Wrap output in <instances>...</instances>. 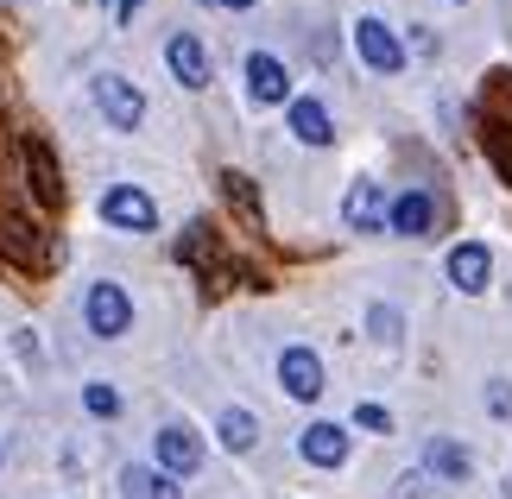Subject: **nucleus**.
<instances>
[{
    "label": "nucleus",
    "mask_w": 512,
    "mask_h": 499,
    "mask_svg": "<svg viewBox=\"0 0 512 499\" xmlns=\"http://www.w3.org/2000/svg\"><path fill=\"white\" fill-rule=\"evenodd\" d=\"M89 95H95V108H102V121H108V127H121V133H133V127L146 121V95L133 89L127 76H114V70H102V76H95V83H89Z\"/></svg>",
    "instance_id": "f257e3e1"
},
{
    "label": "nucleus",
    "mask_w": 512,
    "mask_h": 499,
    "mask_svg": "<svg viewBox=\"0 0 512 499\" xmlns=\"http://www.w3.org/2000/svg\"><path fill=\"white\" fill-rule=\"evenodd\" d=\"M83 316H89V329L102 335V342H114V335L133 329V297L114 285V278H95L89 297H83Z\"/></svg>",
    "instance_id": "f03ea898"
},
{
    "label": "nucleus",
    "mask_w": 512,
    "mask_h": 499,
    "mask_svg": "<svg viewBox=\"0 0 512 499\" xmlns=\"http://www.w3.org/2000/svg\"><path fill=\"white\" fill-rule=\"evenodd\" d=\"M354 51H361V64L373 76H399L405 70V45H399V32L386 26V19H354Z\"/></svg>",
    "instance_id": "7ed1b4c3"
},
{
    "label": "nucleus",
    "mask_w": 512,
    "mask_h": 499,
    "mask_svg": "<svg viewBox=\"0 0 512 499\" xmlns=\"http://www.w3.org/2000/svg\"><path fill=\"white\" fill-rule=\"evenodd\" d=\"M102 222L121 228V234H152V228H159V203H152L140 184H114L102 196Z\"/></svg>",
    "instance_id": "20e7f679"
},
{
    "label": "nucleus",
    "mask_w": 512,
    "mask_h": 499,
    "mask_svg": "<svg viewBox=\"0 0 512 499\" xmlns=\"http://www.w3.org/2000/svg\"><path fill=\"white\" fill-rule=\"evenodd\" d=\"M152 455H159V468L171 474V481H184V474L203 468V436H196L190 424H165L159 436H152Z\"/></svg>",
    "instance_id": "39448f33"
},
{
    "label": "nucleus",
    "mask_w": 512,
    "mask_h": 499,
    "mask_svg": "<svg viewBox=\"0 0 512 499\" xmlns=\"http://www.w3.org/2000/svg\"><path fill=\"white\" fill-rule=\"evenodd\" d=\"M279 386H285V398H298V405L323 398V361L310 348H285L279 354Z\"/></svg>",
    "instance_id": "423d86ee"
},
{
    "label": "nucleus",
    "mask_w": 512,
    "mask_h": 499,
    "mask_svg": "<svg viewBox=\"0 0 512 499\" xmlns=\"http://www.w3.org/2000/svg\"><path fill=\"white\" fill-rule=\"evenodd\" d=\"M342 222H348L354 234H380V228H386V196H380V184H373V177H354V184H348Z\"/></svg>",
    "instance_id": "0eeeda50"
},
{
    "label": "nucleus",
    "mask_w": 512,
    "mask_h": 499,
    "mask_svg": "<svg viewBox=\"0 0 512 499\" xmlns=\"http://www.w3.org/2000/svg\"><path fill=\"white\" fill-rule=\"evenodd\" d=\"M487 278H494V253H487L481 241L449 247V285H456L462 297H481V291H487Z\"/></svg>",
    "instance_id": "6e6552de"
},
{
    "label": "nucleus",
    "mask_w": 512,
    "mask_h": 499,
    "mask_svg": "<svg viewBox=\"0 0 512 499\" xmlns=\"http://www.w3.org/2000/svg\"><path fill=\"white\" fill-rule=\"evenodd\" d=\"M386 228H392V234H405V241L430 234V228H437V196H430V190H405V196H392Z\"/></svg>",
    "instance_id": "1a4fd4ad"
},
{
    "label": "nucleus",
    "mask_w": 512,
    "mask_h": 499,
    "mask_svg": "<svg viewBox=\"0 0 512 499\" xmlns=\"http://www.w3.org/2000/svg\"><path fill=\"white\" fill-rule=\"evenodd\" d=\"M165 64H171V76L184 89H203L209 83V51H203V38H196V32H171L165 38Z\"/></svg>",
    "instance_id": "9d476101"
},
{
    "label": "nucleus",
    "mask_w": 512,
    "mask_h": 499,
    "mask_svg": "<svg viewBox=\"0 0 512 499\" xmlns=\"http://www.w3.org/2000/svg\"><path fill=\"white\" fill-rule=\"evenodd\" d=\"M298 455H304L310 468H342L348 462V430L329 424V417H317V424L298 436Z\"/></svg>",
    "instance_id": "9b49d317"
},
{
    "label": "nucleus",
    "mask_w": 512,
    "mask_h": 499,
    "mask_svg": "<svg viewBox=\"0 0 512 499\" xmlns=\"http://www.w3.org/2000/svg\"><path fill=\"white\" fill-rule=\"evenodd\" d=\"M19 158H26V177H32L38 203H45V209L64 203V177H57V158H51L45 139H19Z\"/></svg>",
    "instance_id": "f8f14e48"
},
{
    "label": "nucleus",
    "mask_w": 512,
    "mask_h": 499,
    "mask_svg": "<svg viewBox=\"0 0 512 499\" xmlns=\"http://www.w3.org/2000/svg\"><path fill=\"white\" fill-rule=\"evenodd\" d=\"M247 95H253L260 108H279L285 95H291V76H285V64H279L272 51H253V57H247Z\"/></svg>",
    "instance_id": "ddd939ff"
},
{
    "label": "nucleus",
    "mask_w": 512,
    "mask_h": 499,
    "mask_svg": "<svg viewBox=\"0 0 512 499\" xmlns=\"http://www.w3.org/2000/svg\"><path fill=\"white\" fill-rule=\"evenodd\" d=\"M424 474H430V481H449V487H456V481H468V474H475V455H468L456 436H430V443H424Z\"/></svg>",
    "instance_id": "4468645a"
},
{
    "label": "nucleus",
    "mask_w": 512,
    "mask_h": 499,
    "mask_svg": "<svg viewBox=\"0 0 512 499\" xmlns=\"http://www.w3.org/2000/svg\"><path fill=\"white\" fill-rule=\"evenodd\" d=\"M0 247H7L26 272H32V266H51V259H57L51 241H45V234H38L32 222H0Z\"/></svg>",
    "instance_id": "2eb2a0df"
},
{
    "label": "nucleus",
    "mask_w": 512,
    "mask_h": 499,
    "mask_svg": "<svg viewBox=\"0 0 512 499\" xmlns=\"http://www.w3.org/2000/svg\"><path fill=\"white\" fill-rule=\"evenodd\" d=\"M291 133H298L304 146H329V139H336V121H329V108L317 95H298V102H291Z\"/></svg>",
    "instance_id": "dca6fc26"
},
{
    "label": "nucleus",
    "mask_w": 512,
    "mask_h": 499,
    "mask_svg": "<svg viewBox=\"0 0 512 499\" xmlns=\"http://www.w3.org/2000/svg\"><path fill=\"white\" fill-rule=\"evenodd\" d=\"M215 430H222V449H234V455H247L253 443H260V417L241 411V405H228L222 417H215Z\"/></svg>",
    "instance_id": "f3484780"
},
{
    "label": "nucleus",
    "mask_w": 512,
    "mask_h": 499,
    "mask_svg": "<svg viewBox=\"0 0 512 499\" xmlns=\"http://www.w3.org/2000/svg\"><path fill=\"white\" fill-rule=\"evenodd\" d=\"M121 493L127 499H177V481L165 468H127L121 474Z\"/></svg>",
    "instance_id": "a211bd4d"
},
{
    "label": "nucleus",
    "mask_w": 512,
    "mask_h": 499,
    "mask_svg": "<svg viewBox=\"0 0 512 499\" xmlns=\"http://www.w3.org/2000/svg\"><path fill=\"white\" fill-rule=\"evenodd\" d=\"M222 196H228V203H234V209L247 215L253 228H260V196H253V184H247L241 171H222Z\"/></svg>",
    "instance_id": "6ab92c4d"
},
{
    "label": "nucleus",
    "mask_w": 512,
    "mask_h": 499,
    "mask_svg": "<svg viewBox=\"0 0 512 499\" xmlns=\"http://www.w3.org/2000/svg\"><path fill=\"white\" fill-rule=\"evenodd\" d=\"M209 253H215V234H209V222H190V234L177 241V259H184V266H209Z\"/></svg>",
    "instance_id": "aec40b11"
},
{
    "label": "nucleus",
    "mask_w": 512,
    "mask_h": 499,
    "mask_svg": "<svg viewBox=\"0 0 512 499\" xmlns=\"http://www.w3.org/2000/svg\"><path fill=\"white\" fill-rule=\"evenodd\" d=\"M481 146H487V158H494V171L512 184V127H506V121H500V127H487V133H481Z\"/></svg>",
    "instance_id": "412c9836"
},
{
    "label": "nucleus",
    "mask_w": 512,
    "mask_h": 499,
    "mask_svg": "<svg viewBox=\"0 0 512 499\" xmlns=\"http://www.w3.org/2000/svg\"><path fill=\"white\" fill-rule=\"evenodd\" d=\"M367 335L380 348H399V310H392V304H373L367 310Z\"/></svg>",
    "instance_id": "4be33fe9"
},
{
    "label": "nucleus",
    "mask_w": 512,
    "mask_h": 499,
    "mask_svg": "<svg viewBox=\"0 0 512 499\" xmlns=\"http://www.w3.org/2000/svg\"><path fill=\"white\" fill-rule=\"evenodd\" d=\"M83 405H89L95 417H114V411H121V392H114V386H102V379H95V386H83Z\"/></svg>",
    "instance_id": "5701e85b"
},
{
    "label": "nucleus",
    "mask_w": 512,
    "mask_h": 499,
    "mask_svg": "<svg viewBox=\"0 0 512 499\" xmlns=\"http://www.w3.org/2000/svg\"><path fill=\"white\" fill-rule=\"evenodd\" d=\"M424 493H430V474L424 468H405L399 487H392V499H424Z\"/></svg>",
    "instance_id": "b1692460"
},
{
    "label": "nucleus",
    "mask_w": 512,
    "mask_h": 499,
    "mask_svg": "<svg viewBox=\"0 0 512 499\" xmlns=\"http://www.w3.org/2000/svg\"><path fill=\"white\" fill-rule=\"evenodd\" d=\"M354 424L373 430V436H386V430H392V411H386V405H361V411H354Z\"/></svg>",
    "instance_id": "393cba45"
},
{
    "label": "nucleus",
    "mask_w": 512,
    "mask_h": 499,
    "mask_svg": "<svg viewBox=\"0 0 512 499\" xmlns=\"http://www.w3.org/2000/svg\"><path fill=\"white\" fill-rule=\"evenodd\" d=\"M487 411L512 417V379H487Z\"/></svg>",
    "instance_id": "a878e982"
},
{
    "label": "nucleus",
    "mask_w": 512,
    "mask_h": 499,
    "mask_svg": "<svg viewBox=\"0 0 512 499\" xmlns=\"http://www.w3.org/2000/svg\"><path fill=\"white\" fill-rule=\"evenodd\" d=\"M494 102H500V108H512V70H506V76H494ZM506 127H512V121H506Z\"/></svg>",
    "instance_id": "bb28decb"
},
{
    "label": "nucleus",
    "mask_w": 512,
    "mask_h": 499,
    "mask_svg": "<svg viewBox=\"0 0 512 499\" xmlns=\"http://www.w3.org/2000/svg\"><path fill=\"white\" fill-rule=\"evenodd\" d=\"M140 7H146V0H121V7H114V13H121L127 26H133V13H140Z\"/></svg>",
    "instance_id": "cd10ccee"
},
{
    "label": "nucleus",
    "mask_w": 512,
    "mask_h": 499,
    "mask_svg": "<svg viewBox=\"0 0 512 499\" xmlns=\"http://www.w3.org/2000/svg\"><path fill=\"white\" fill-rule=\"evenodd\" d=\"M222 7H253V0H222Z\"/></svg>",
    "instance_id": "c85d7f7f"
},
{
    "label": "nucleus",
    "mask_w": 512,
    "mask_h": 499,
    "mask_svg": "<svg viewBox=\"0 0 512 499\" xmlns=\"http://www.w3.org/2000/svg\"><path fill=\"white\" fill-rule=\"evenodd\" d=\"M506 499H512V481H506Z\"/></svg>",
    "instance_id": "c756f323"
}]
</instances>
